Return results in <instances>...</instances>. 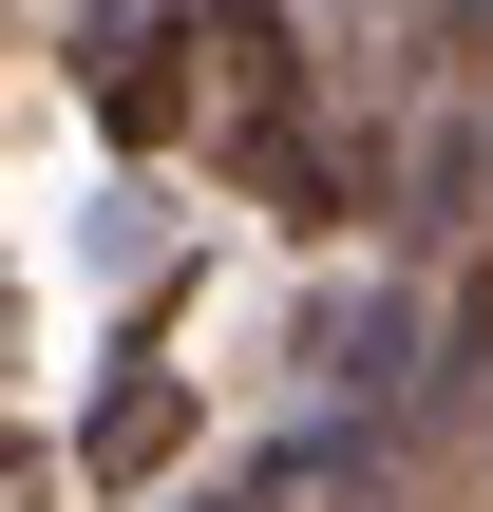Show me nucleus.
I'll return each instance as SVG.
<instances>
[{"mask_svg": "<svg viewBox=\"0 0 493 512\" xmlns=\"http://www.w3.org/2000/svg\"><path fill=\"white\" fill-rule=\"evenodd\" d=\"M399 19L437 38V76H475V95H493V0H399Z\"/></svg>", "mask_w": 493, "mask_h": 512, "instance_id": "5", "label": "nucleus"}, {"mask_svg": "<svg viewBox=\"0 0 493 512\" xmlns=\"http://www.w3.org/2000/svg\"><path fill=\"white\" fill-rule=\"evenodd\" d=\"M76 114H95L114 152H171V133H190V38H171V0H76Z\"/></svg>", "mask_w": 493, "mask_h": 512, "instance_id": "2", "label": "nucleus"}, {"mask_svg": "<svg viewBox=\"0 0 493 512\" xmlns=\"http://www.w3.org/2000/svg\"><path fill=\"white\" fill-rule=\"evenodd\" d=\"M171 38H190V133H247V114H285V95H323L285 0H171Z\"/></svg>", "mask_w": 493, "mask_h": 512, "instance_id": "3", "label": "nucleus"}, {"mask_svg": "<svg viewBox=\"0 0 493 512\" xmlns=\"http://www.w3.org/2000/svg\"><path fill=\"white\" fill-rule=\"evenodd\" d=\"M475 266H493V114H475Z\"/></svg>", "mask_w": 493, "mask_h": 512, "instance_id": "8", "label": "nucleus"}, {"mask_svg": "<svg viewBox=\"0 0 493 512\" xmlns=\"http://www.w3.org/2000/svg\"><path fill=\"white\" fill-rule=\"evenodd\" d=\"M285 380H304V418H361V437H418L437 418V266H323L304 285V323H285Z\"/></svg>", "mask_w": 493, "mask_h": 512, "instance_id": "1", "label": "nucleus"}, {"mask_svg": "<svg viewBox=\"0 0 493 512\" xmlns=\"http://www.w3.org/2000/svg\"><path fill=\"white\" fill-rule=\"evenodd\" d=\"M437 456H456V475H475V512H493V361L456 380V418H437Z\"/></svg>", "mask_w": 493, "mask_h": 512, "instance_id": "6", "label": "nucleus"}, {"mask_svg": "<svg viewBox=\"0 0 493 512\" xmlns=\"http://www.w3.org/2000/svg\"><path fill=\"white\" fill-rule=\"evenodd\" d=\"M190 512H228V494H190Z\"/></svg>", "mask_w": 493, "mask_h": 512, "instance_id": "9", "label": "nucleus"}, {"mask_svg": "<svg viewBox=\"0 0 493 512\" xmlns=\"http://www.w3.org/2000/svg\"><path fill=\"white\" fill-rule=\"evenodd\" d=\"M190 456V380L171 361H114V399L76 418V494H133V475H171Z\"/></svg>", "mask_w": 493, "mask_h": 512, "instance_id": "4", "label": "nucleus"}, {"mask_svg": "<svg viewBox=\"0 0 493 512\" xmlns=\"http://www.w3.org/2000/svg\"><path fill=\"white\" fill-rule=\"evenodd\" d=\"M342 512H475V494H437V475H399V456H380V475H361Z\"/></svg>", "mask_w": 493, "mask_h": 512, "instance_id": "7", "label": "nucleus"}]
</instances>
